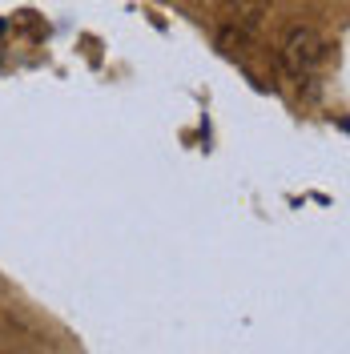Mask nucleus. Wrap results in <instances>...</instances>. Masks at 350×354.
Here are the masks:
<instances>
[{"label": "nucleus", "instance_id": "nucleus-1", "mask_svg": "<svg viewBox=\"0 0 350 354\" xmlns=\"http://www.w3.org/2000/svg\"><path fill=\"white\" fill-rule=\"evenodd\" d=\"M282 57L286 65H290V73L294 77H310V73H318V68L326 65V41L314 32V28H306V24H294L290 32H286V44H282Z\"/></svg>", "mask_w": 350, "mask_h": 354}]
</instances>
